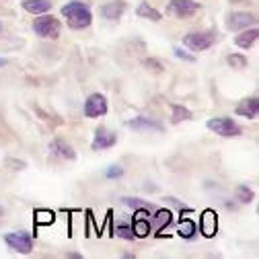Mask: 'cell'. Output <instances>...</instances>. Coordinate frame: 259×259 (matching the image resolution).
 I'll use <instances>...</instances> for the list:
<instances>
[{
  "label": "cell",
  "instance_id": "27",
  "mask_svg": "<svg viewBox=\"0 0 259 259\" xmlns=\"http://www.w3.org/2000/svg\"><path fill=\"white\" fill-rule=\"evenodd\" d=\"M105 175H107V179H115V177H121V175H123V169H121L119 165H111V167L105 171Z\"/></svg>",
  "mask_w": 259,
  "mask_h": 259
},
{
  "label": "cell",
  "instance_id": "18",
  "mask_svg": "<svg viewBox=\"0 0 259 259\" xmlns=\"http://www.w3.org/2000/svg\"><path fill=\"white\" fill-rule=\"evenodd\" d=\"M136 15L140 17V19H148V21H152V23H158L160 19V13L154 9V7H150L148 3H140L138 5V9H136Z\"/></svg>",
  "mask_w": 259,
  "mask_h": 259
},
{
  "label": "cell",
  "instance_id": "32",
  "mask_svg": "<svg viewBox=\"0 0 259 259\" xmlns=\"http://www.w3.org/2000/svg\"><path fill=\"white\" fill-rule=\"evenodd\" d=\"M0 31H3V23H0Z\"/></svg>",
  "mask_w": 259,
  "mask_h": 259
},
{
  "label": "cell",
  "instance_id": "10",
  "mask_svg": "<svg viewBox=\"0 0 259 259\" xmlns=\"http://www.w3.org/2000/svg\"><path fill=\"white\" fill-rule=\"evenodd\" d=\"M125 125L132 127V130H138V132H163V130H165L163 123H158V121H154L150 117H144V115L130 119Z\"/></svg>",
  "mask_w": 259,
  "mask_h": 259
},
{
  "label": "cell",
  "instance_id": "15",
  "mask_svg": "<svg viewBox=\"0 0 259 259\" xmlns=\"http://www.w3.org/2000/svg\"><path fill=\"white\" fill-rule=\"evenodd\" d=\"M21 7H23V11H27L31 15H44V13L52 11L50 0H23Z\"/></svg>",
  "mask_w": 259,
  "mask_h": 259
},
{
  "label": "cell",
  "instance_id": "9",
  "mask_svg": "<svg viewBox=\"0 0 259 259\" xmlns=\"http://www.w3.org/2000/svg\"><path fill=\"white\" fill-rule=\"evenodd\" d=\"M255 23H257L255 15L239 11V13H233L229 17V21H226V27H229L231 31H241V29H247V27H255Z\"/></svg>",
  "mask_w": 259,
  "mask_h": 259
},
{
  "label": "cell",
  "instance_id": "8",
  "mask_svg": "<svg viewBox=\"0 0 259 259\" xmlns=\"http://www.w3.org/2000/svg\"><path fill=\"white\" fill-rule=\"evenodd\" d=\"M117 142V136L113 132H109L107 127H97V132H95V138H93V150H105V148H111L115 146Z\"/></svg>",
  "mask_w": 259,
  "mask_h": 259
},
{
  "label": "cell",
  "instance_id": "11",
  "mask_svg": "<svg viewBox=\"0 0 259 259\" xmlns=\"http://www.w3.org/2000/svg\"><path fill=\"white\" fill-rule=\"evenodd\" d=\"M134 224H132V231H134V235L136 237H148L150 235V231H152V222H150V218H146L148 214L142 210V208H138V210H134Z\"/></svg>",
  "mask_w": 259,
  "mask_h": 259
},
{
  "label": "cell",
  "instance_id": "2",
  "mask_svg": "<svg viewBox=\"0 0 259 259\" xmlns=\"http://www.w3.org/2000/svg\"><path fill=\"white\" fill-rule=\"evenodd\" d=\"M33 31L35 35H39L41 39H58L62 33V25L54 15H39L33 21Z\"/></svg>",
  "mask_w": 259,
  "mask_h": 259
},
{
  "label": "cell",
  "instance_id": "16",
  "mask_svg": "<svg viewBox=\"0 0 259 259\" xmlns=\"http://www.w3.org/2000/svg\"><path fill=\"white\" fill-rule=\"evenodd\" d=\"M257 37H259V31H257L255 27H251V29L247 27L241 35H237V37H235V44H237L241 50H249V48L257 41Z\"/></svg>",
  "mask_w": 259,
  "mask_h": 259
},
{
  "label": "cell",
  "instance_id": "30",
  "mask_svg": "<svg viewBox=\"0 0 259 259\" xmlns=\"http://www.w3.org/2000/svg\"><path fill=\"white\" fill-rule=\"evenodd\" d=\"M3 66H7V60H3V58H0V68H3Z\"/></svg>",
  "mask_w": 259,
  "mask_h": 259
},
{
  "label": "cell",
  "instance_id": "13",
  "mask_svg": "<svg viewBox=\"0 0 259 259\" xmlns=\"http://www.w3.org/2000/svg\"><path fill=\"white\" fill-rule=\"evenodd\" d=\"M50 152H52V156H58V158H64V160H74L76 158L74 148L66 140H62V138H56L50 144Z\"/></svg>",
  "mask_w": 259,
  "mask_h": 259
},
{
  "label": "cell",
  "instance_id": "23",
  "mask_svg": "<svg viewBox=\"0 0 259 259\" xmlns=\"http://www.w3.org/2000/svg\"><path fill=\"white\" fill-rule=\"evenodd\" d=\"M253 198H255V193H253V189H249L247 185H239V187H237V200H239L241 204H249Z\"/></svg>",
  "mask_w": 259,
  "mask_h": 259
},
{
  "label": "cell",
  "instance_id": "5",
  "mask_svg": "<svg viewBox=\"0 0 259 259\" xmlns=\"http://www.w3.org/2000/svg\"><path fill=\"white\" fill-rule=\"evenodd\" d=\"M200 11H202L200 3H193V0H171V3L167 5L165 13L173 19H191Z\"/></svg>",
  "mask_w": 259,
  "mask_h": 259
},
{
  "label": "cell",
  "instance_id": "12",
  "mask_svg": "<svg viewBox=\"0 0 259 259\" xmlns=\"http://www.w3.org/2000/svg\"><path fill=\"white\" fill-rule=\"evenodd\" d=\"M200 231L208 239H212L218 233V218H216V212L214 210H204V214L200 218Z\"/></svg>",
  "mask_w": 259,
  "mask_h": 259
},
{
  "label": "cell",
  "instance_id": "29",
  "mask_svg": "<svg viewBox=\"0 0 259 259\" xmlns=\"http://www.w3.org/2000/svg\"><path fill=\"white\" fill-rule=\"evenodd\" d=\"M173 52H175V56H177V58H181V60H185V62H196V58H193V56H189L187 52H183L181 48H175Z\"/></svg>",
  "mask_w": 259,
  "mask_h": 259
},
{
  "label": "cell",
  "instance_id": "25",
  "mask_svg": "<svg viewBox=\"0 0 259 259\" xmlns=\"http://www.w3.org/2000/svg\"><path fill=\"white\" fill-rule=\"evenodd\" d=\"M115 235L117 237H121V239H125V241H134V231H132V226H125V224H119L117 229H115Z\"/></svg>",
  "mask_w": 259,
  "mask_h": 259
},
{
  "label": "cell",
  "instance_id": "28",
  "mask_svg": "<svg viewBox=\"0 0 259 259\" xmlns=\"http://www.w3.org/2000/svg\"><path fill=\"white\" fill-rule=\"evenodd\" d=\"M144 66H146L148 70H152V72H163V66H160V62H156V60H152V58L144 60Z\"/></svg>",
  "mask_w": 259,
  "mask_h": 259
},
{
  "label": "cell",
  "instance_id": "19",
  "mask_svg": "<svg viewBox=\"0 0 259 259\" xmlns=\"http://www.w3.org/2000/svg\"><path fill=\"white\" fill-rule=\"evenodd\" d=\"M171 220H173L171 210H158V212L154 214V218H152V224L156 226L158 231H163L165 226H169V224H171Z\"/></svg>",
  "mask_w": 259,
  "mask_h": 259
},
{
  "label": "cell",
  "instance_id": "17",
  "mask_svg": "<svg viewBox=\"0 0 259 259\" xmlns=\"http://www.w3.org/2000/svg\"><path fill=\"white\" fill-rule=\"evenodd\" d=\"M123 11H125V5H123V3H107V5H103V7L99 9L101 17H103V19H109V21L119 19V17L123 15Z\"/></svg>",
  "mask_w": 259,
  "mask_h": 259
},
{
  "label": "cell",
  "instance_id": "1",
  "mask_svg": "<svg viewBox=\"0 0 259 259\" xmlns=\"http://www.w3.org/2000/svg\"><path fill=\"white\" fill-rule=\"evenodd\" d=\"M62 17L66 19L70 29H87L93 23L91 7L82 0H72V3L62 7Z\"/></svg>",
  "mask_w": 259,
  "mask_h": 259
},
{
  "label": "cell",
  "instance_id": "4",
  "mask_svg": "<svg viewBox=\"0 0 259 259\" xmlns=\"http://www.w3.org/2000/svg\"><path fill=\"white\" fill-rule=\"evenodd\" d=\"M216 44V33L214 31H196V33H187L183 37V46L189 48L191 52H204Z\"/></svg>",
  "mask_w": 259,
  "mask_h": 259
},
{
  "label": "cell",
  "instance_id": "22",
  "mask_svg": "<svg viewBox=\"0 0 259 259\" xmlns=\"http://www.w3.org/2000/svg\"><path fill=\"white\" fill-rule=\"evenodd\" d=\"M54 220H56V214L52 210H35V224L46 226V224H52Z\"/></svg>",
  "mask_w": 259,
  "mask_h": 259
},
{
  "label": "cell",
  "instance_id": "24",
  "mask_svg": "<svg viewBox=\"0 0 259 259\" xmlns=\"http://www.w3.org/2000/svg\"><path fill=\"white\" fill-rule=\"evenodd\" d=\"M226 62H229V66H233V68H245L247 66V58L241 54H231L226 58Z\"/></svg>",
  "mask_w": 259,
  "mask_h": 259
},
{
  "label": "cell",
  "instance_id": "7",
  "mask_svg": "<svg viewBox=\"0 0 259 259\" xmlns=\"http://www.w3.org/2000/svg\"><path fill=\"white\" fill-rule=\"evenodd\" d=\"M5 241H7V245L11 249H15V251H19L23 255H29L31 251H33V241H31V237L25 235V233H9L5 237Z\"/></svg>",
  "mask_w": 259,
  "mask_h": 259
},
{
  "label": "cell",
  "instance_id": "3",
  "mask_svg": "<svg viewBox=\"0 0 259 259\" xmlns=\"http://www.w3.org/2000/svg\"><path fill=\"white\" fill-rule=\"evenodd\" d=\"M208 130H212L214 134L218 136H224V138H235V136H241L243 130L237 121H233L231 117H212L208 119Z\"/></svg>",
  "mask_w": 259,
  "mask_h": 259
},
{
  "label": "cell",
  "instance_id": "6",
  "mask_svg": "<svg viewBox=\"0 0 259 259\" xmlns=\"http://www.w3.org/2000/svg\"><path fill=\"white\" fill-rule=\"evenodd\" d=\"M105 113H107V99L101 93H93L84 103V115L95 119V117H103Z\"/></svg>",
  "mask_w": 259,
  "mask_h": 259
},
{
  "label": "cell",
  "instance_id": "20",
  "mask_svg": "<svg viewBox=\"0 0 259 259\" xmlns=\"http://www.w3.org/2000/svg\"><path fill=\"white\" fill-rule=\"evenodd\" d=\"M171 111H173V115H171V121H173V123L191 119V111H189L187 107H183V105H171Z\"/></svg>",
  "mask_w": 259,
  "mask_h": 259
},
{
  "label": "cell",
  "instance_id": "31",
  "mask_svg": "<svg viewBox=\"0 0 259 259\" xmlns=\"http://www.w3.org/2000/svg\"><path fill=\"white\" fill-rule=\"evenodd\" d=\"M3 214H5V208H3V206H0V216H3Z\"/></svg>",
  "mask_w": 259,
  "mask_h": 259
},
{
  "label": "cell",
  "instance_id": "26",
  "mask_svg": "<svg viewBox=\"0 0 259 259\" xmlns=\"http://www.w3.org/2000/svg\"><path fill=\"white\" fill-rule=\"evenodd\" d=\"M121 204H123V206H127V208H134V210L144 208V202H142V200H138V198H121Z\"/></svg>",
  "mask_w": 259,
  "mask_h": 259
},
{
  "label": "cell",
  "instance_id": "14",
  "mask_svg": "<svg viewBox=\"0 0 259 259\" xmlns=\"http://www.w3.org/2000/svg\"><path fill=\"white\" fill-rule=\"evenodd\" d=\"M235 113L241 115V117H247V119H255L257 113H259V99H257V97H249V99H243V101L237 105Z\"/></svg>",
  "mask_w": 259,
  "mask_h": 259
},
{
  "label": "cell",
  "instance_id": "21",
  "mask_svg": "<svg viewBox=\"0 0 259 259\" xmlns=\"http://www.w3.org/2000/svg\"><path fill=\"white\" fill-rule=\"evenodd\" d=\"M179 235H181L183 239H193V235H196V222H191L189 218H181Z\"/></svg>",
  "mask_w": 259,
  "mask_h": 259
}]
</instances>
